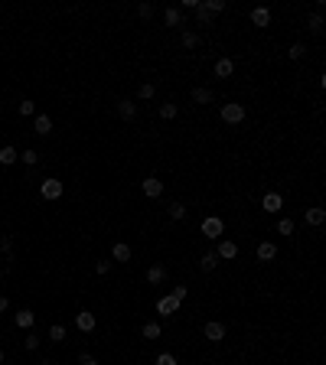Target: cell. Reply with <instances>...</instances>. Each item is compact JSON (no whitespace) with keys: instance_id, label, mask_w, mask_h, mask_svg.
<instances>
[{"instance_id":"obj_1","label":"cell","mask_w":326,"mask_h":365,"mask_svg":"<svg viewBox=\"0 0 326 365\" xmlns=\"http://www.w3.org/2000/svg\"><path fill=\"white\" fill-rule=\"evenodd\" d=\"M218 114H222V121H225V124H241V121H245V108H241V104H235V101L222 104V108H218Z\"/></svg>"},{"instance_id":"obj_2","label":"cell","mask_w":326,"mask_h":365,"mask_svg":"<svg viewBox=\"0 0 326 365\" xmlns=\"http://www.w3.org/2000/svg\"><path fill=\"white\" fill-rule=\"evenodd\" d=\"M202 336H206L209 342H222L225 339V323H216V319L206 323V326H202Z\"/></svg>"},{"instance_id":"obj_3","label":"cell","mask_w":326,"mask_h":365,"mask_svg":"<svg viewBox=\"0 0 326 365\" xmlns=\"http://www.w3.org/2000/svg\"><path fill=\"white\" fill-rule=\"evenodd\" d=\"M39 196H43V199H59V196H62V183H59V179H43Z\"/></svg>"},{"instance_id":"obj_4","label":"cell","mask_w":326,"mask_h":365,"mask_svg":"<svg viewBox=\"0 0 326 365\" xmlns=\"http://www.w3.org/2000/svg\"><path fill=\"white\" fill-rule=\"evenodd\" d=\"M222 228H225V225H222V218H216V215H209L206 222H202V235H206V238H212V241L222 235Z\"/></svg>"},{"instance_id":"obj_5","label":"cell","mask_w":326,"mask_h":365,"mask_svg":"<svg viewBox=\"0 0 326 365\" xmlns=\"http://www.w3.org/2000/svg\"><path fill=\"white\" fill-rule=\"evenodd\" d=\"M75 326L82 329V333H92V329L98 326V319H95V313H92V310H78V316H75Z\"/></svg>"},{"instance_id":"obj_6","label":"cell","mask_w":326,"mask_h":365,"mask_svg":"<svg viewBox=\"0 0 326 365\" xmlns=\"http://www.w3.org/2000/svg\"><path fill=\"white\" fill-rule=\"evenodd\" d=\"M216 258H218V261H232V258H238V245H235V241H218Z\"/></svg>"},{"instance_id":"obj_7","label":"cell","mask_w":326,"mask_h":365,"mask_svg":"<svg viewBox=\"0 0 326 365\" xmlns=\"http://www.w3.org/2000/svg\"><path fill=\"white\" fill-rule=\"evenodd\" d=\"M176 310H179V300H173V297H160L157 300V313L160 316H176Z\"/></svg>"},{"instance_id":"obj_8","label":"cell","mask_w":326,"mask_h":365,"mask_svg":"<svg viewBox=\"0 0 326 365\" xmlns=\"http://www.w3.org/2000/svg\"><path fill=\"white\" fill-rule=\"evenodd\" d=\"M261 209L264 212H280V209H284V196H280V193H268L261 199Z\"/></svg>"},{"instance_id":"obj_9","label":"cell","mask_w":326,"mask_h":365,"mask_svg":"<svg viewBox=\"0 0 326 365\" xmlns=\"http://www.w3.org/2000/svg\"><path fill=\"white\" fill-rule=\"evenodd\" d=\"M140 189H144V196H150V199H157V196H163V183L157 176H147L144 183H140Z\"/></svg>"},{"instance_id":"obj_10","label":"cell","mask_w":326,"mask_h":365,"mask_svg":"<svg viewBox=\"0 0 326 365\" xmlns=\"http://www.w3.org/2000/svg\"><path fill=\"white\" fill-rule=\"evenodd\" d=\"M277 258V245L274 241H261L258 245V261H274Z\"/></svg>"},{"instance_id":"obj_11","label":"cell","mask_w":326,"mask_h":365,"mask_svg":"<svg viewBox=\"0 0 326 365\" xmlns=\"http://www.w3.org/2000/svg\"><path fill=\"white\" fill-rule=\"evenodd\" d=\"M251 23H255V26H268V23H271V10H268V7H255V10H251Z\"/></svg>"},{"instance_id":"obj_12","label":"cell","mask_w":326,"mask_h":365,"mask_svg":"<svg viewBox=\"0 0 326 365\" xmlns=\"http://www.w3.org/2000/svg\"><path fill=\"white\" fill-rule=\"evenodd\" d=\"M117 114L124 117V121H134V114H137V104H134V101H117Z\"/></svg>"},{"instance_id":"obj_13","label":"cell","mask_w":326,"mask_h":365,"mask_svg":"<svg viewBox=\"0 0 326 365\" xmlns=\"http://www.w3.org/2000/svg\"><path fill=\"white\" fill-rule=\"evenodd\" d=\"M163 20H166V26H183V10L166 7V10H163Z\"/></svg>"},{"instance_id":"obj_14","label":"cell","mask_w":326,"mask_h":365,"mask_svg":"<svg viewBox=\"0 0 326 365\" xmlns=\"http://www.w3.org/2000/svg\"><path fill=\"white\" fill-rule=\"evenodd\" d=\"M326 222V209L317 206V209H307V225H323Z\"/></svg>"},{"instance_id":"obj_15","label":"cell","mask_w":326,"mask_h":365,"mask_svg":"<svg viewBox=\"0 0 326 365\" xmlns=\"http://www.w3.org/2000/svg\"><path fill=\"white\" fill-rule=\"evenodd\" d=\"M232 72H235V62H232V59H218V62H216V75H218V78H232Z\"/></svg>"},{"instance_id":"obj_16","label":"cell","mask_w":326,"mask_h":365,"mask_svg":"<svg viewBox=\"0 0 326 365\" xmlns=\"http://www.w3.org/2000/svg\"><path fill=\"white\" fill-rule=\"evenodd\" d=\"M163 277H166V267H163V264L147 267V284H163Z\"/></svg>"},{"instance_id":"obj_17","label":"cell","mask_w":326,"mask_h":365,"mask_svg":"<svg viewBox=\"0 0 326 365\" xmlns=\"http://www.w3.org/2000/svg\"><path fill=\"white\" fill-rule=\"evenodd\" d=\"M33 131H36V134H43V137H46V134L53 131V121H49L46 114H36V121H33Z\"/></svg>"},{"instance_id":"obj_18","label":"cell","mask_w":326,"mask_h":365,"mask_svg":"<svg viewBox=\"0 0 326 365\" xmlns=\"http://www.w3.org/2000/svg\"><path fill=\"white\" fill-rule=\"evenodd\" d=\"M16 160H20L16 147H0V163H3V166H13Z\"/></svg>"},{"instance_id":"obj_19","label":"cell","mask_w":326,"mask_h":365,"mask_svg":"<svg viewBox=\"0 0 326 365\" xmlns=\"http://www.w3.org/2000/svg\"><path fill=\"white\" fill-rule=\"evenodd\" d=\"M16 326H20V329H30L33 326V323H36V316H33V310H20V313H16Z\"/></svg>"},{"instance_id":"obj_20","label":"cell","mask_w":326,"mask_h":365,"mask_svg":"<svg viewBox=\"0 0 326 365\" xmlns=\"http://www.w3.org/2000/svg\"><path fill=\"white\" fill-rule=\"evenodd\" d=\"M111 255H114V261H121V264H124V261H131V248H127L124 241H117L114 248H111Z\"/></svg>"},{"instance_id":"obj_21","label":"cell","mask_w":326,"mask_h":365,"mask_svg":"<svg viewBox=\"0 0 326 365\" xmlns=\"http://www.w3.org/2000/svg\"><path fill=\"white\" fill-rule=\"evenodd\" d=\"M216 264H218L216 251H209V255H202V258H199V271H216Z\"/></svg>"},{"instance_id":"obj_22","label":"cell","mask_w":326,"mask_h":365,"mask_svg":"<svg viewBox=\"0 0 326 365\" xmlns=\"http://www.w3.org/2000/svg\"><path fill=\"white\" fill-rule=\"evenodd\" d=\"M307 26H310V33L320 36V33H323V13H310L307 16Z\"/></svg>"},{"instance_id":"obj_23","label":"cell","mask_w":326,"mask_h":365,"mask_svg":"<svg viewBox=\"0 0 326 365\" xmlns=\"http://www.w3.org/2000/svg\"><path fill=\"white\" fill-rule=\"evenodd\" d=\"M196 20H199V26H209V23H212V13L206 10V3H199V7H196Z\"/></svg>"},{"instance_id":"obj_24","label":"cell","mask_w":326,"mask_h":365,"mask_svg":"<svg viewBox=\"0 0 326 365\" xmlns=\"http://www.w3.org/2000/svg\"><path fill=\"white\" fill-rule=\"evenodd\" d=\"M166 212H170V218H173V222H179V218H186V206H183V202H173V206H170Z\"/></svg>"},{"instance_id":"obj_25","label":"cell","mask_w":326,"mask_h":365,"mask_svg":"<svg viewBox=\"0 0 326 365\" xmlns=\"http://www.w3.org/2000/svg\"><path fill=\"white\" fill-rule=\"evenodd\" d=\"M140 333H144V339H160L163 329H160V323H147V326L140 329Z\"/></svg>"},{"instance_id":"obj_26","label":"cell","mask_w":326,"mask_h":365,"mask_svg":"<svg viewBox=\"0 0 326 365\" xmlns=\"http://www.w3.org/2000/svg\"><path fill=\"white\" fill-rule=\"evenodd\" d=\"M193 101H199V104H209V101H212V92H209V88H193Z\"/></svg>"},{"instance_id":"obj_27","label":"cell","mask_w":326,"mask_h":365,"mask_svg":"<svg viewBox=\"0 0 326 365\" xmlns=\"http://www.w3.org/2000/svg\"><path fill=\"white\" fill-rule=\"evenodd\" d=\"M49 342H65V326H49Z\"/></svg>"},{"instance_id":"obj_28","label":"cell","mask_w":326,"mask_h":365,"mask_svg":"<svg viewBox=\"0 0 326 365\" xmlns=\"http://www.w3.org/2000/svg\"><path fill=\"white\" fill-rule=\"evenodd\" d=\"M160 117H163V121H173V117H176V104H173V101L160 104Z\"/></svg>"},{"instance_id":"obj_29","label":"cell","mask_w":326,"mask_h":365,"mask_svg":"<svg viewBox=\"0 0 326 365\" xmlns=\"http://www.w3.org/2000/svg\"><path fill=\"white\" fill-rule=\"evenodd\" d=\"M154 95H157V88H154V85H150V82H144V85H140V88H137V98H140V101H147V98H154Z\"/></svg>"},{"instance_id":"obj_30","label":"cell","mask_w":326,"mask_h":365,"mask_svg":"<svg viewBox=\"0 0 326 365\" xmlns=\"http://www.w3.org/2000/svg\"><path fill=\"white\" fill-rule=\"evenodd\" d=\"M20 160H23L26 166H36V163H39V154H36V150H23V154H20Z\"/></svg>"},{"instance_id":"obj_31","label":"cell","mask_w":326,"mask_h":365,"mask_svg":"<svg viewBox=\"0 0 326 365\" xmlns=\"http://www.w3.org/2000/svg\"><path fill=\"white\" fill-rule=\"evenodd\" d=\"M277 235H294V222H290V218H280V222H277Z\"/></svg>"},{"instance_id":"obj_32","label":"cell","mask_w":326,"mask_h":365,"mask_svg":"<svg viewBox=\"0 0 326 365\" xmlns=\"http://www.w3.org/2000/svg\"><path fill=\"white\" fill-rule=\"evenodd\" d=\"M202 3H206V10H209V13H222V10H225V3H222V0H202Z\"/></svg>"},{"instance_id":"obj_33","label":"cell","mask_w":326,"mask_h":365,"mask_svg":"<svg viewBox=\"0 0 326 365\" xmlns=\"http://www.w3.org/2000/svg\"><path fill=\"white\" fill-rule=\"evenodd\" d=\"M303 52H307V46H303V43H294V46L287 49V55H290V59H303Z\"/></svg>"},{"instance_id":"obj_34","label":"cell","mask_w":326,"mask_h":365,"mask_svg":"<svg viewBox=\"0 0 326 365\" xmlns=\"http://www.w3.org/2000/svg\"><path fill=\"white\" fill-rule=\"evenodd\" d=\"M20 114H36V101L23 98V101H20Z\"/></svg>"},{"instance_id":"obj_35","label":"cell","mask_w":326,"mask_h":365,"mask_svg":"<svg viewBox=\"0 0 326 365\" xmlns=\"http://www.w3.org/2000/svg\"><path fill=\"white\" fill-rule=\"evenodd\" d=\"M183 46L196 49V46H199V36H196V33H183Z\"/></svg>"},{"instance_id":"obj_36","label":"cell","mask_w":326,"mask_h":365,"mask_svg":"<svg viewBox=\"0 0 326 365\" xmlns=\"http://www.w3.org/2000/svg\"><path fill=\"white\" fill-rule=\"evenodd\" d=\"M39 339H43V336L30 333V336H26V339H23V342H26V349H30V352H33V349H39Z\"/></svg>"},{"instance_id":"obj_37","label":"cell","mask_w":326,"mask_h":365,"mask_svg":"<svg viewBox=\"0 0 326 365\" xmlns=\"http://www.w3.org/2000/svg\"><path fill=\"white\" fill-rule=\"evenodd\" d=\"M157 365H176V356H170V352H160V356H157Z\"/></svg>"},{"instance_id":"obj_38","label":"cell","mask_w":326,"mask_h":365,"mask_svg":"<svg viewBox=\"0 0 326 365\" xmlns=\"http://www.w3.org/2000/svg\"><path fill=\"white\" fill-rule=\"evenodd\" d=\"M137 13L144 16V20H150V16H154V3H140V7H137Z\"/></svg>"},{"instance_id":"obj_39","label":"cell","mask_w":326,"mask_h":365,"mask_svg":"<svg viewBox=\"0 0 326 365\" xmlns=\"http://www.w3.org/2000/svg\"><path fill=\"white\" fill-rule=\"evenodd\" d=\"M186 294H189V290L183 287V284H179V287H173V294H170V297H173V300H179V303H183V300H186Z\"/></svg>"},{"instance_id":"obj_40","label":"cell","mask_w":326,"mask_h":365,"mask_svg":"<svg viewBox=\"0 0 326 365\" xmlns=\"http://www.w3.org/2000/svg\"><path fill=\"white\" fill-rule=\"evenodd\" d=\"M78 365H98V359H95L92 352H82V356H78Z\"/></svg>"},{"instance_id":"obj_41","label":"cell","mask_w":326,"mask_h":365,"mask_svg":"<svg viewBox=\"0 0 326 365\" xmlns=\"http://www.w3.org/2000/svg\"><path fill=\"white\" fill-rule=\"evenodd\" d=\"M95 271H98V274H108L111 271V261H95Z\"/></svg>"},{"instance_id":"obj_42","label":"cell","mask_w":326,"mask_h":365,"mask_svg":"<svg viewBox=\"0 0 326 365\" xmlns=\"http://www.w3.org/2000/svg\"><path fill=\"white\" fill-rule=\"evenodd\" d=\"M10 245H13V238H10V235H0V251H10Z\"/></svg>"},{"instance_id":"obj_43","label":"cell","mask_w":326,"mask_h":365,"mask_svg":"<svg viewBox=\"0 0 326 365\" xmlns=\"http://www.w3.org/2000/svg\"><path fill=\"white\" fill-rule=\"evenodd\" d=\"M7 307H10V300H7V297H0V313L7 310Z\"/></svg>"},{"instance_id":"obj_44","label":"cell","mask_w":326,"mask_h":365,"mask_svg":"<svg viewBox=\"0 0 326 365\" xmlns=\"http://www.w3.org/2000/svg\"><path fill=\"white\" fill-rule=\"evenodd\" d=\"M0 365H3V349H0Z\"/></svg>"},{"instance_id":"obj_45","label":"cell","mask_w":326,"mask_h":365,"mask_svg":"<svg viewBox=\"0 0 326 365\" xmlns=\"http://www.w3.org/2000/svg\"><path fill=\"white\" fill-rule=\"evenodd\" d=\"M39 365H53V362H49V359H46V362H39Z\"/></svg>"},{"instance_id":"obj_46","label":"cell","mask_w":326,"mask_h":365,"mask_svg":"<svg viewBox=\"0 0 326 365\" xmlns=\"http://www.w3.org/2000/svg\"><path fill=\"white\" fill-rule=\"evenodd\" d=\"M0 280H3V271H0Z\"/></svg>"}]
</instances>
